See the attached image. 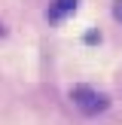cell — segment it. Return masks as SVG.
<instances>
[{
    "label": "cell",
    "mask_w": 122,
    "mask_h": 125,
    "mask_svg": "<svg viewBox=\"0 0 122 125\" xmlns=\"http://www.w3.org/2000/svg\"><path fill=\"white\" fill-rule=\"evenodd\" d=\"M70 101H73V107L82 116H98V113H104L110 107V98L104 92L92 89V85H73L70 89Z\"/></svg>",
    "instance_id": "cell-1"
},
{
    "label": "cell",
    "mask_w": 122,
    "mask_h": 125,
    "mask_svg": "<svg viewBox=\"0 0 122 125\" xmlns=\"http://www.w3.org/2000/svg\"><path fill=\"white\" fill-rule=\"evenodd\" d=\"M76 6H79V0H52L46 9V18L49 21H64L70 12H76Z\"/></svg>",
    "instance_id": "cell-2"
},
{
    "label": "cell",
    "mask_w": 122,
    "mask_h": 125,
    "mask_svg": "<svg viewBox=\"0 0 122 125\" xmlns=\"http://www.w3.org/2000/svg\"><path fill=\"white\" fill-rule=\"evenodd\" d=\"M113 15H116V21H122V0H116V6H113Z\"/></svg>",
    "instance_id": "cell-3"
}]
</instances>
